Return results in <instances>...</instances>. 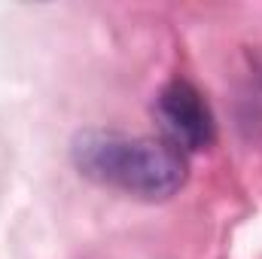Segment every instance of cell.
<instances>
[{"label": "cell", "instance_id": "cell-1", "mask_svg": "<svg viewBox=\"0 0 262 259\" xmlns=\"http://www.w3.org/2000/svg\"><path fill=\"white\" fill-rule=\"evenodd\" d=\"M70 162L85 180L143 201H165L186 183V159L165 137L85 128L70 140Z\"/></svg>", "mask_w": 262, "mask_h": 259}, {"label": "cell", "instance_id": "cell-2", "mask_svg": "<svg viewBox=\"0 0 262 259\" xmlns=\"http://www.w3.org/2000/svg\"><path fill=\"white\" fill-rule=\"evenodd\" d=\"M156 119L165 131V140L174 143L180 153L189 149H207L213 143V116H210V107L207 101L201 98L192 82L186 79H171L159 98H156Z\"/></svg>", "mask_w": 262, "mask_h": 259}, {"label": "cell", "instance_id": "cell-3", "mask_svg": "<svg viewBox=\"0 0 262 259\" xmlns=\"http://www.w3.org/2000/svg\"><path fill=\"white\" fill-rule=\"evenodd\" d=\"M250 64H253V70H256V79L262 82V49L250 52Z\"/></svg>", "mask_w": 262, "mask_h": 259}]
</instances>
